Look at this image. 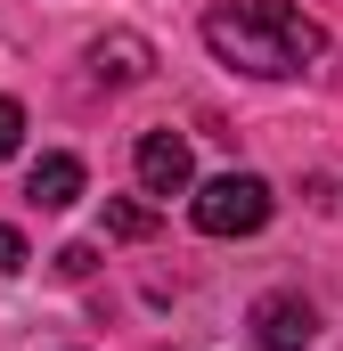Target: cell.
I'll list each match as a JSON object with an SVG mask.
<instances>
[{"label":"cell","mask_w":343,"mask_h":351,"mask_svg":"<svg viewBox=\"0 0 343 351\" xmlns=\"http://www.w3.org/2000/svg\"><path fill=\"white\" fill-rule=\"evenodd\" d=\"M204 49L254 82H286V74H311V58L327 49V33L286 8V0H221L204 16Z\"/></svg>","instance_id":"obj_1"},{"label":"cell","mask_w":343,"mask_h":351,"mask_svg":"<svg viewBox=\"0 0 343 351\" xmlns=\"http://www.w3.org/2000/svg\"><path fill=\"white\" fill-rule=\"evenodd\" d=\"M196 229L204 237H254L261 221H270V180H254V172H221V180H204L196 188Z\"/></svg>","instance_id":"obj_2"},{"label":"cell","mask_w":343,"mask_h":351,"mask_svg":"<svg viewBox=\"0 0 343 351\" xmlns=\"http://www.w3.org/2000/svg\"><path fill=\"white\" fill-rule=\"evenodd\" d=\"M246 327H254V351H311V335H319V311H311L303 294H261Z\"/></svg>","instance_id":"obj_3"},{"label":"cell","mask_w":343,"mask_h":351,"mask_svg":"<svg viewBox=\"0 0 343 351\" xmlns=\"http://www.w3.org/2000/svg\"><path fill=\"white\" fill-rule=\"evenodd\" d=\"M131 164H139V188L147 196H188V180H196V156H188L180 131H147Z\"/></svg>","instance_id":"obj_4"},{"label":"cell","mask_w":343,"mask_h":351,"mask_svg":"<svg viewBox=\"0 0 343 351\" xmlns=\"http://www.w3.org/2000/svg\"><path fill=\"white\" fill-rule=\"evenodd\" d=\"M82 188H90L82 156H41V164L25 172V196H33L41 213H66V204H82Z\"/></svg>","instance_id":"obj_5"},{"label":"cell","mask_w":343,"mask_h":351,"mask_svg":"<svg viewBox=\"0 0 343 351\" xmlns=\"http://www.w3.org/2000/svg\"><path fill=\"white\" fill-rule=\"evenodd\" d=\"M147 66H156V49L139 33H98L90 41V74L98 82H147Z\"/></svg>","instance_id":"obj_6"},{"label":"cell","mask_w":343,"mask_h":351,"mask_svg":"<svg viewBox=\"0 0 343 351\" xmlns=\"http://www.w3.org/2000/svg\"><path fill=\"white\" fill-rule=\"evenodd\" d=\"M106 237H156V213L139 196H106Z\"/></svg>","instance_id":"obj_7"},{"label":"cell","mask_w":343,"mask_h":351,"mask_svg":"<svg viewBox=\"0 0 343 351\" xmlns=\"http://www.w3.org/2000/svg\"><path fill=\"white\" fill-rule=\"evenodd\" d=\"M16 139H25V106H16V98H0V164L16 156Z\"/></svg>","instance_id":"obj_8"},{"label":"cell","mask_w":343,"mask_h":351,"mask_svg":"<svg viewBox=\"0 0 343 351\" xmlns=\"http://www.w3.org/2000/svg\"><path fill=\"white\" fill-rule=\"evenodd\" d=\"M33 262V254H25V237H16V229H8V221H0V278H16V269Z\"/></svg>","instance_id":"obj_9"},{"label":"cell","mask_w":343,"mask_h":351,"mask_svg":"<svg viewBox=\"0 0 343 351\" xmlns=\"http://www.w3.org/2000/svg\"><path fill=\"white\" fill-rule=\"evenodd\" d=\"M58 269H66V278H90V269H98V245H66Z\"/></svg>","instance_id":"obj_10"}]
</instances>
